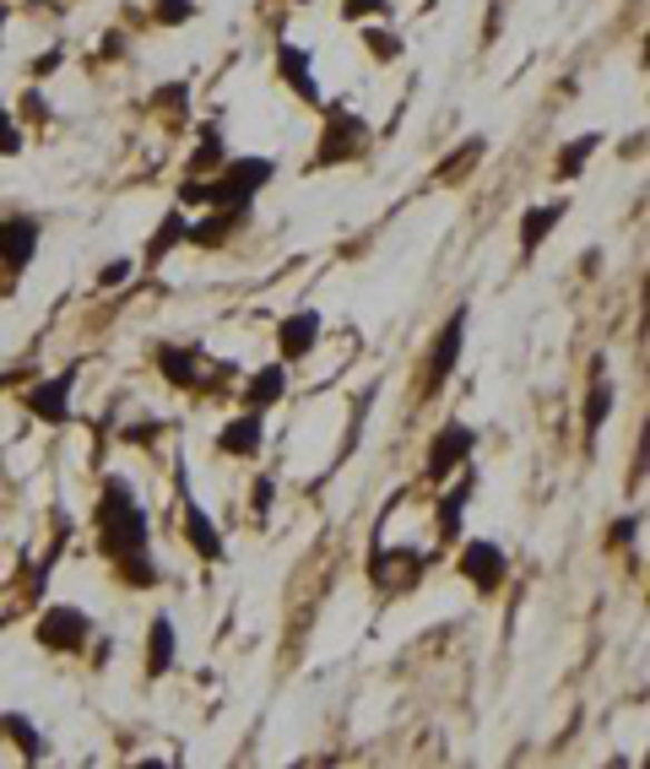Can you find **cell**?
<instances>
[{
	"label": "cell",
	"instance_id": "obj_1",
	"mask_svg": "<svg viewBox=\"0 0 650 769\" xmlns=\"http://www.w3.org/2000/svg\"><path fill=\"white\" fill-rule=\"evenodd\" d=\"M147 536L152 531H147V515H141L136 493L125 487V477H109L104 499H98V542L120 564V574L130 585H152L158 580V569L147 559Z\"/></svg>",
	"mask_w": 650,
	"mask_h": 769
},
{
	"label": "cell",
	"instance_id": "obj_2",
	"mask_svg": "<svg viewBox=\"0 0 650 769\" xmlns=\"http://www.w3.org/2000/svg\"><path fill=\"white\" fill-rule=\"evenodd\" d=\"M368 147V125L353 115V109H331L325 115V130H321V152H315V168H336V162H347V158H358Z\"/></svg>",
	"mask_w": 650,
	"mask_h": 769
},
{
	"label": "cell",
	"instance_id": "obj_3",
	"mask_svg": "<svg viewBox=\"0 0 650 769\" xmlns=\"http://www.w3.org/2000/svg\"><path fill=\"white\" fill-rule=\"evenodd\" d=\"M272 179V158H234L223 162V179H211V206H249L260 185Z\"/></svg>",
	"mask_w": 650,
	"mask_h": 769
},
{
	"label": "cell",
	"instance_id": "obj_4",
	"mask_svg": "<svg viewBox=\"0 0 650 769\" xmlns=\"http://www.w3.org/2000/svg\"><path fill=\"white\" fill-rule=\"evenodd\" d=\"M461 347H466V309H455L445 325H440V336H434V347H429V368H423V396H440V385H445L455 364H461Z\"/></svg>",
	"mask_w": 650,
	"mask_h": 769
},
{
	"label": "cell",
	"instance_id": "obj_5",
	"mask_svg": "<svg viewBox=\"0 0 650 769\" xmlns=\"http://www.w3.org/2000/svg\"><path fill=\"white\" fill-rule=\"evenodd\" d=\"M472 445H477V434L466 428V423H445L440 434H434V445H429V461H423V472H429V483H440V477H450L466 455H472Z\"/></svg>",
	"mask_w": 650,
	"mask_h": 769
},
{
	"label": "cell",
	"instance_id": "obj_6",
	"mask_svg": "<svg viewBox=\"0 0 650 769\" xmlns=\"http://www.w3.org/2000/svg\"><path fill=\"white\" fill-rule=\"evenodd\" d=\"M92 634V618L81 608H49L39 618V645L43 650H81Z\"/></svg>",
	"mask_w": 650,
	"mask_h": 769
},
{
	"label": "cell",
	"instance_id": "obj_7",
	"mask_svg": "<svg viewBox=\"0 0 650 769\" xmlns=\"http://www.w3.org/2000/svg\"><path fill=\"white\" fill-rule=\"evenodd\" d=\"M71 385H77V368H66V374H55V379L33 385V391L22 396V406H28V412H33L39 423L60 428V423L71 417Z\"/></svg>",
	"mask_w": 650,
	"mask_h": 769
},
{
	"label": "cell",
	"instance_id": "obj_8",
	"mask_svg": "<svg viewBox=\"0 0 650 769\" xmlns=\"http://www.w3.org/2000/svg\"><path fill=\"white\" fill-rule=\"evenodd\" d=\"M504 569H510V559H504L499 542H466V548H461V574H466L483 597H493V591L504 585Z\"/></svg>",
	"mask_w": 650,
	"mask_h": 769
},
{
	"label": "cell",
	"instance_id": "obj_9",
	"mask_svg": "<svg viewBox=\"0 0 650 769\" xmlns=\"http://www.w3.org/2000/svg\"><path fill=\"white\" fill-rule=\"evenodd\" d=\"M39 255V223L33 217H0V266L28 272Z\"/></svg>",
	"mask_w": 650,
	"mask_h": 769
},
{
	"label": "cell",
	"instance_id": "obj_10",
	"mask_svg": "<svg viewBox=\"0 0 650 769\" xmlns=\"http://www.w3.org/2000/svg\"><path fill=\"white\" fill-rule=\"evenodd\" d=\"M315 342H321V315H315V309H298V315H287V321L277 325V353H283V358H309Z\"/></svg>",
	"mask_w": 650,
	"mask_h": 769
},
{
	"label": "cell",
	"instance_id": "obj_11",
	"mask_svg": "<svg viewBox=\"0 0 650 769\" xmlns=\"http://www.w3.org/2000/svg\"><path fill=\"white\" fill-rule=\"evenodd\" d=\"M244 223H249V206H217L211 217H201V223H190V228H185V239L201 244V249H217V244L228 239L234 228H244Z\"/></svg>",
	"mask_w": 650,
	"mask_h": 769
},
{
	"label": "cell",
	"instance_id": "obj_12",
	"mask_svg": "<svg viewBox=\"0 0 650 769\" xmlns=\"http://www.w3.org/2000/svg\"><path fill=\"white\" fill-rule=\"evenodd\" d=\"M152 358H158L162 379H168V385H179V391H190V385L201 379V353H190V347H174V342H162Z\"/></svg>",
	"mask_w": 650,
	"mask_h": 769
},
{
	"label": "cell",
	"instance_id": "obj_13",
	"mask_svg": "<svg viewBox=\"0 0 650 769\" xmlns=\"http://www.w3.org/2000/svg\"><path fill=\"white\" fill-rule=\"evenodd\" d=\"M260 434H266V428H260V412L249 406L244 417H234V423L217 434V450H223V455H244V461H249V455L260 450Z\"/></svg>",
	"mask_w": 650,
	"mask_h": 769
},
{
	"label": "cell",
	"instance_id": "obj_14",
	"mask_svg": "<svg viewBox=\"0 0 650 769\" xmlns=\"http://www.w3.org/2000/svg\"><path fill=\"white\" fill-rule=\"evenodd\" d=\"M277 71H283L287 87H293L304 103H321V92H315V71H309V55H304L298 43H283V49H277Z\"/></svg>",
	"mask_w": 650,
	"mask_h": 769
},
{
	"label": "cell",
	"instance_id": "obj_15",
	"mask_svg": "<svg viewBox=\"0 0 650 769\" xmlns=\"http://www.w3.org/2000/svg\"><path fill=\"white\" fill-rule=\"evenodd\" d=\"M174 650H179L174 623H168V618H152V629H147V678H162V672L174 667Z\"/></svg>",
	"mask_w": 650,
	"mask_h": 769
},
{
	"label": "cell",
	"instance_id": "obj_16",
	"mask_svg": "<svg viewBox=\"0 0 650 769\" xmlns=\"http://www.w3.org/2000/svg\"><path fill=\"white\" fill-rule=\"evenodd\" d=\"M283 396H287V368L283 364H266V368H255V374H249L244 402L255 406V412H260V406H272V402H283Z\"/></svg>",
	"mask_w": 650,
	"mask_h": 769
},
{
	"label": "cell",
	"instance_id": "obj_17",
	"mask_svg": "<svg viewBox=\"0 0 650 769\" xmlns=\"http://www.w3.org/2000/svg\"><path fill=\"white\" fill-rule=\"evenodd\" d=\"M185 536H190V548L201 553L206 564H217V559H223V536L211 531V521H206L201 504H185Z\"/></svg>",
	"mask_w": 650,
	"mask_h": 769
},
{
	"label": "cell",
	"instance_id": "obj_18",
	"mask_svg": "<svg viewBox=\"0 0 650 769\" xmlns=\"http://www.w3.org/2000/svg\"><path fill=\"white\" fill-rule=\"evenodd\" d=\"M559 217H564V201H548V206H531L526 217H521V249H536V244L548 239L553 228H559Z\"/></svg>",
	"mask_w": 650,
	"mask_h": 769
},
{
	"label": "cell",
	"instance_id": "obj_19",
	"mask_svg": "<svg viewBox=\"0 0 650 769\" xmlns=\"http://www.w3.org/2000/svg\"><path fill=\"white\" fill-rule=\"evenodd\" d=\"M597 147H602V136H597V130H585V136H574V141H569L564 152H559V162H553V174H559V179H580V168H585V162L597 158Z\"/></svg>",
	"mask_w": 650,
	"mask_h": 769
},
{
	"label": "cell",
	"instance_id": "obj_20",
	"mask_svg": "<svg viewBox=\"0 0 650 769\" xmlns=\"http://www.w3.org/2000/svg\"><path fill=\"white\" fill-rule=\"evenodd\" d=\"M185 228H190V223H185V211L174 206V211H168V217L158 223V234L147 239V266H158V260H168V249H174V244H185Z\"/></svg>",
	"mask_w": 650,
	"mask_h": 769
},
{
	"label": "cell",
	"instance_id": "obj_21",
	"mask_svg": "<svg viewBox=\"0 0 650 769\" xmlns=\"http://www.w3.org/2000/svg\"><path fill=\"white\" fill-rule=\"evenodd\" d=\"M466 499H472V477L450 493L445 504H440V536L445 542H455V531H461V515H466Z\"/></svg>",
	"mask_w": 650,
	"mask_h": 769
},
{
	"label": "cell",
	"instance_id": "obj_22",
	"mask_svg": "<svg viewBox=\"0 0 650 769\" xmlns=\"http://www.w3.org/2000/svg\"><path fill=\"white\" fill-rule=\"evenodd\" d=\"M608 412H612V385L608 379H597V385H591V402H585V440L608 423Z\"/></svg>",
	"mask_w": 650,
	"mask_h": 769
},
{
	"label": "cell",
	"instance_id": "obj_23",
	"mask_svg": "<svg viewBox=\"0 0 650 769\" xmlns=\"http://www.w3.org/2000/svg\"><path fill=\"white\" fill-rule=\"evenodd\" d=\"M217 162H223V136H217V125H206L201 147L190 152V174H206V168H217Z\"/></svg>",
	"mask_w": 650,
	"mask_h": 769
},
{
	"label": "cell",
	"instance_id": "obj_24",
	"mask_svg": "<svg viewBox=\"0 0 650 769\" xmlns=\"http://www.w3.org/2000/svg\"><path fill=\"white\" fill-rule=\"evenodd\" d=\"M477 158H483V136H472L461 158H445V162H440V174H434V179H440V185H455V179H461V174H466V168H472Z\"/></svg>",
	"mask_w": 650,
	"mask_h": 769
},
{
	"label": "cell",
	"instance_id": "obj_25",
	"mask_svg": "<svg viewBox=\"0 0 650 769\" xmlns=\"http://www.w3.org/2000/svg\"><path fill=\"white\" fill-rule=\"evenodd\" d=\"M364 49L380 60V66H391V60L402 55V39H396V33H385V28H364Z\"/></svg>",
	"mask_w": 650,
	"mask_h": 769
},
{
	"label": "cell",
	"instance_id": "obj_26",
	"mask_svg": "<svg viewBox=\"0 0 650 769\" xmlns=\"http://www.w3.org/2000/svg\"><path fill=\"white\" fill-rule=\"evenodd\" d=\"M190 17H196V0H152V22H162V28H179Z\"/></svg>",
	"mask_w": 650,
	"mask_h": 769
},
{
	"label": "cell",
	"instance_id": "obj_27",
	"mask_svg": "<svg viewBox=\"0 0 650 769\" xmlns=\"http://www.w3.org/2000/svg\"><path fill=\"white\" fill-rule=\"evenodd\" d=\"M6 731H11V737H17V748H22V753H28V759H43V742H39V731L28 727V721H22V716H6Z\"/></svg>",
	"mask_w": 650,
	"mask_h": 769
},
{
	"label": "cell",
	"instance_id": "obj_28",
	"mask_svg": "<svg viewBox=\"0 0 650 769\" xmlns=\"http://www.w3.org/2000/svg\"><path fill=\"white\" fill-rule=\"evenodd\" d=\"M17 152H22V125L0 109V158H17Z\"/></svg>",
	"mask_w": 650,
	"mask_h": 769
},
{
	"label": "cell",
	"instance_id": "obj_29",
	"mask_svg": "<svg viewBox=\"0 0 650 769\" xmlns=\"http://www.w3.org/2000/svg\"><path fill=\"white\" fill-rule=\"evenodd\" d=\"M385 11H391L385 0H342V17L347 22H368V17H385Z\"/></svg>",
	"mask_w": 650,
	"mask_h": 769
},
{
	"label": "cell",
	"instance_id": "obj_30",
	"mask_svg": "<svg viewBox=\"0 0 650 769\" xmlns=\"http://www.w3.org/2000/svg\"><path fill=\"white\" fill-rule=\"evenodd\" d=\"M130 277V260H109L104 272H98V287H120Z\"/></svg>",
	"mask_w": 650,
	"mask_h": 769
},
{
	"label": "cell",
	"instance_id": "obj_31",
	"mask_svg": "<svg viewBox=\"0 0 650 769\" xmlns=\"http://www.w3.org/2000/svg\"><path fill=\"white\" fill-rule=\"evenodd\" d=\"M272 493H277L272 477H260V483H255V515H266V510H272Z\"/></svg>",
	"mask_w": 650,
	"mask_h": 769
},
{
	"label": "cell",
	"instance_id": "obj_32",
	"mask_svg": "<svg viewBox=\"0 0 650 769\" xmlns=\"http://www.w3.org/2000/svg\"><path fill=\"white\" fill-rule=\"evenodd\" d=\"M98 49H104V60H120V55H125V33H104Z\"/></svg>",
	"mask_w": 650,
	"mask_h": 769
},
{
	"label": "cell",
	"instance_id": "obj_33",
	"mask_svg": "<svg viewBox=\"0 0 650 769\" xmlns=\"http://www.w3.org/2000/svg\"><path fill=\"white\" fill-rule=\"evenodd\" d=\"M158 103H162V109H179V103H185V87H179V81H174V87H162Z\"/></svg>",
	"mask_w": 650,
	"mask_h": 769
},
{
	"label": "cell",
	"instance_id": "obj_34",
	"mask_svg": "<svg viewBox=\"0 0 650 769\" xmlns=\"http://www.w3.org/2000/svg\"><path fill=\"white\" fill-rule=\"evenodd\" d=\"M60 60H66V55H60V49H55V55H39V66H33V71H39V77H43V71H55V66H60Z\"/></svg>",
	"mask_w": 650,
	"mask_h": 769
},
{
	"label": "cell",
	"instance_id": "obj_35",
	"mask_svg": "<svg viewBox=\"0 0 650 769\" xmlns=\"http://www.w3.org/2000/svg\"><path fill=\"white\" fill-rule=\"evenodd\" d=\"M634 531H640V515L634 521H618V542H634Z\"/></svg>",
	"mask_w": 650,
	"mask_h": 769
},
{
	"label": "cell",
	"instance_id": "obj_36",
	"mask_svg": "<svg viewBox=\"0 0 650 769\" xmlns=\"http://www.w3.org/2000/svg\"><path fill=\"white\" fill-rule=\"evenodd\" d=\"M0 22H6V6H0Z\"/></svg>",
	"mask_w": 650,
	"mask_h": 769
}]
</instances>
